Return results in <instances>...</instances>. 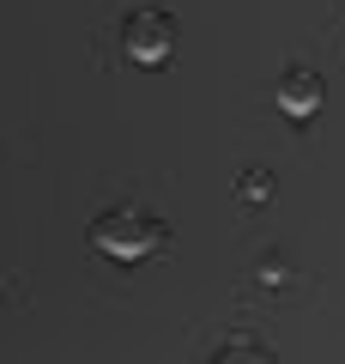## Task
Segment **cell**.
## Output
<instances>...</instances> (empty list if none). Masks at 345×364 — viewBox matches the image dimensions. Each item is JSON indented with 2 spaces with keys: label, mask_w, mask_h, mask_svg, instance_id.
Wrapping results in <instances>:
<instances>
[{
  "label": "cell",
  "mask_w": 345,
  "mask_h": 364,
  "mask_svg": "<svg viewBox=\"0 0 345 364\" xmlns=\"http://www.w3.org/2000/svg\"><path fill=\"white\" fill-rule=\"evenodd\" d=\"M321 104V79H285V109H291V116H303V109H315Z\"/></svg>",
  "instance_id": "obj_3"
},
{
  "label": "cell",
  "mask_w": 345,
  "mask_h": 364,
  "mask_svg": "<svg viewBox=\"0 0 345 364\" xmlns=\"http://www.w3.org/2000/svg\"><path fill=\"white\" fill-rule=\"evenodd\" d=\"M128 55L133 61H164L170 43H176V25H170V13H158V6H140V13H128Z\"/></svg>",
  "instance_id": "obj_2"
},
{
  "label": "cell",
  "mask_w": 345,
  "mask_h": 364,
  "mask_svg": "<svg viewBox=\"0 0 345 364\" xmlns=\"http://www.w3.org/2000/svg\"><path fill=\"white\" fill-rule=\"evenodd\" d=\"M212 364H273V358H267V352H261V346H248V340H230V346L218 352Z\"/></svg>",
  "instance_id": "obj_4"
},
{
  "label": "cell",
  "mask_w": 345,
  "mask_h": 364,
  "mask_svg": "<svg viewBox=\"0 0 345 364\" xmlns=\"http://www.w3.org/2000/svg\"><path fill=\"white\" fill-rule=\"evenodd\" d=\"M91 243L103 249V255H152L158 243H170V225L164 219H152V213H140V207H121V213H109V219H97V231H91Z\"/></svg>",
  "instance_id": "obj_1"
}]
</instances>
